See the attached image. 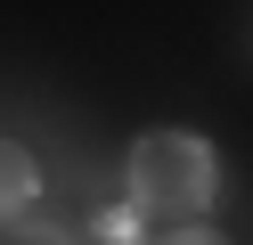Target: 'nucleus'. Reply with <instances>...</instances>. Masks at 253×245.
Instances as JSON below:
<instances>
[{"label": "nucleus", "instance_id": "nucleus-1", "mask_svg": "<svg viewBox=\"0 0 253 245\" xmlns=\"http://www.w3.org/2000/svg\"><path fill=\"white\" fill-rule=\"evenodd\" d=\"M131 196L164 212H196L212 196V147L188 139V131H147L131 147Z\"/></svg>", "mask_w": 253, "mask_h": 245}, {"label": "nucleus", "instance_id": "nucleus-2", "mask_svg": "<svg viewBox=\"0 0 253 245\" xmlns=\"http://www.w3.org/2000/svg\"><path fill=\"white\" fill-rule=\"evenodd\" d=\"M0 163H8V212H17L25 196H33V155H25V147H8Z\"/></svg>", "mask_w": 253, "mask_h": 245}, {"label": "nucleus", "instance_id": "nucleus-3", "mask_svg": "<svg viewBox=\"0 0 253 245\" xmlns=\"http://www.w3.org/2000/svg\"><path fill=\"white\" fill-rule=\"evenodd\" d=\"M98 237H115V245H123V237H139V212H106V221H98Z\"/></svg>", "mask_w": 253, "mask_h": 245}]
</instances>
